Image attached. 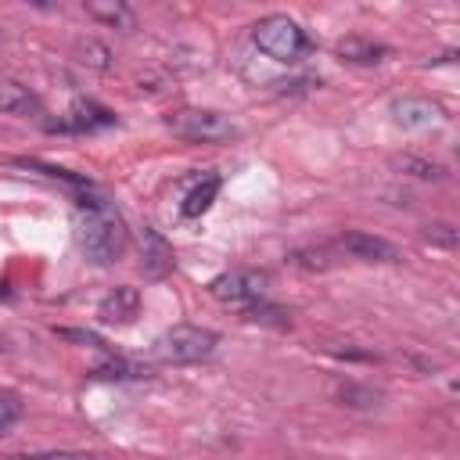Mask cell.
<instances>
[{"instance_id":"1","label":"cell","mask_w":460,"mask_h":460,"mask_svg":"<svg viewBox=\"0 0 460 460\" xmlns=\"http://www.w3.org/2000/svg\"><path fill=\"white\" fill-rule=\"evenodd\" d=\"M75 241H79V252L97 262V266H108L115 259H122L126 244H129V230L122 223V216L101 198V201H90V205H79V216H75Z\"/></svg>"},{"instance_id":"2","label":"cell","mask_w":460,"mask_h":460,"mask_svg":"<svg viewBox=\"0 0 460 460\" xmlns=\"http://www.w3.org/2000/svg\"><path fill=\"white\" fill-rule=\"evenodd\" d=\"M252 40H255V47L266 58H273L280 65H295V61H302L313 50V40L305 36V29L295 18H288V14H266V18H259L252 25Z\"/></svg>"},{"instance_id":"3","label":"cell","mask_w":460,"mask_h":460,"mask_svg":"<svg viewBox=\"0 0 460 460\" xmlns=\"http://www.w3.org/2000/svg\"><path fill=\"white\" fill-rule=\"evenodd\" d=\"M165 126L172 129V137L190 140V144H223L234 140L241 129L230 115L212 111V108H180L165 115Z\"/></svg>"},{"instance_id":"4","label":"cell","mask_w":460,"mask_h":460,"mask_svg":"<svg viewBox=\"0 0 460 460\" xmlns=\"http://www.w3.org/2000/svg\"><path fill=\"white\" fill-rule=\"evenodd\" d=\"M219 345V334L198 323H176L169 327L158 341H155V356L162 363H198L205 356H212Z\"/></svg>"},{"instance_id":"5","label":"cell","mask_w":460,"mask_h":460,"mask_svg":"<svg viewBox=\"0 0 460 460\" xmlns=\"http://www.w3.org/2000/svg\"><path fill=\"white\" fill-rule=\"evenodd\" d=\"M266 284H270V277H266L262 270L237 266V270L219 273V277L208 284V291H212V298H219V302H226V305H244V302L262 298Z\"/></svg>"},{"instance_id":"6","label":"cell","mask_w":460,"mask_h":460,"mask_svg":"<svg viewBox=\"0 0 460 460\" xmlns=\"http://www.w3.org/2000/svg\"><path fill=\"white\" fill-rule=\"evenodd\" d=\"M392 122L402 129H431L446 122V108L431 97H395L392 101Z\"/></svg>"},{"instance_id":"7","label":"cell","mask_w":460,"mask_h":460,"mask_svg":"<svg viewBox=\"0 0 460 460\" xmlns=\"http://www.w3.org/2000/svg\"><path fill=\"white\" fill-rule=\"evenodd\" d=\"M104 126H115V111L97 104V101H75L65 119H58L50 129H61V133H93V129H104Z\"/></svg>"},{"instance_id":"8","label":"cell","mask_w":460,"mask_h":460,"mask_svg":"<svg viewBox=\"0 0 460 460\" xmlns=\"http://www.w3.org/2000/svg\"><path fill=\"white\" fill-rule=\"evenodd\" d=\"M172 266H176L172 244L155 226H144V234H140V270H144V277L162 280V277L172 273Z\"/></svg>"},{"instance_id":"9","label":"cell","mask_w":460,"mask_h":460,"mask_svg":"<svg viewBox=\"0 0 460 460\" xmlns=\"http://www.w3.org/2000/svg\"><path fill=\"white\" fill-rule=\"evenodd\" d=\"M338 248L349 252L352 259H363V262H399V248L385 237H374V234H363V230H349L338 237Z\"/></svg>"},{"instance_id":"10","label":"cell","mask_w":460,"mask_h":460,"mask_svg":"<svg viewBox=\"0 0 460 460\" xmlns=\"http://www.w3.org/2000/svg\"><path fill=\"white\" fill-rule=\"evenodd\" d=\"M97 316H101L104 323H133V320L140 316V291L129 288V284L111 288V291L101 298Z\"/></svg>"},{"instance_id":"11","label":"cell","mask_w":460,"mask_h":460,"mask_svg":"<svg viewBox=\"0 0 460 460\" xmlns=\"http://www.w3.org/2000/svg\"><path fill=\"white\" fill-rule=\"evenodd\" d=\"M83 7H86V14H90L93 22H101V25H111V29H119V32H133V29H137V14L129 11L126 0H83Z\"/></svg>"},{"instance_id":"12","label":"cell","mask_w":460,"mask_h":460,"mask_svg":"<svg viewBox=\"0 0 460 460\" xmlns=\"http://www.w3.org/2000/svg\"><path fill=\"white\" fill-rule=\"evenodd\" d=\"M334 54L349 65H377L388 54V47L377 43V40H367V36H341L334 43Z\"/></svg>"},{"instance_id":"13","label":"cell","mask_w":460,"mask_h":460,"mask_svg":"<svg viewBox=\"0 0 460 460\" xmlns=\"http://www.w3.org/2000/svg\"><path fill=\"white\" fill-rule=\"evenodd\" d=\"M0 111L4 115H40V97L18 79H0Z\"/></svg>"},{"instance_id":"14","label":"cell","mask_w":460,"mask_h":460,"mask_svg":"<svg viewBox=\"0 0 460 460\" xmlns=\"http://www.w3.org/2000/svg\"><path fill=\"white\" fill-rule=\"evenodd\" d=\"M219 187H223V180H219L216 172H208L205 180H198V183H194V187L187 190V198H183L180 212H183L187 219H198V216H205V212L212 208V201H216Z\"/></svg>"},{"instance_id":"15","label":"cell","mask_w":460,"mask_h":460,"mask_svg":"<svg viewBox=\"0 0 460 460\" xmlns=\"http://www.w3.org/2000/svg\"><path fill=\"white\" fill-rule=\"evenodd\" d=\"M147 374H151L147 367H140L126 356H108L104 363H97L90 370V377H104V381H137V377H147Z\"/></svg>"},{"instance_id":"16","label":"cell","mask_w":460,"mask_h":460,"mask_svg":"<svg viewBox=\"0 0 460 460\" xmlns=\"http://www.w3.org/2000/svg\"><path fill=\"white\" fill-rule=\"evenodd\" d=\"M334 399H341V406H352V410H374L381 402V392L356 385V381H341L334 385Z\"/></svg>"},{"instance_id":"17","label":"cell","mask_w":460,"mask_h":460,"mask_svg":"<svg viewBox=\"0 0 460 460\" xmlns=\"http://www.w3.org/2000/svg\"><path fill=\"white\" fill-rule=\"evenodd\" d=\"M75 61H79V65H86V68L108 72V68H111V50H108L101 40L86 36V40H79V43H75Z\"/></svg>"},{"instance_id":"18","label":"cell","mask_w":460,"mask_h":460,"mask_svg":"<svg viewBox=\"0 0 460 460\" xmlns=\"http://www.w3.org/2000/svg\"><path fill=\"white\" fill-rule=\"evenodd\" d=\"M399 172H406V176H417V180H442L446 176V169L438 165V162H428V158H417V155H402V158H395L392 162Z\"/></svg>"},{"instance_id":"19","label":"cell","mask_w":460,"mask_h":460,"mask_svg":"<svg viewBox=\"0 0 460 460\" xmlns=\"http://www.w3.org/2000/svg\"><path fill=\"white\" fill-rule=\"evenodd\" d=\"M22 395L14 388H0V435H7L22 420Z\"/></svg>"},{"instance_id":"20","label":"cell","mask_w":460,"mask_h":460,"mask_svg":"<svg viewBox=\"0 0 460 460\" xmlns=\"http://www.w3.org/2000/svg\"><path fill=\"white\" fill-rule=\"evenodd\" d=\"M295 266H302V270H327L331 266V252L327 248H298V252H291L288 255Z\"/></svg>"},{"instance_id":"21","label":"cell","mask_w":460,"mask_h":460,"mask_svg":"<svg viewBox=\"0 0 460 460\" xmlns=\"http://www.w3.org/2000/svg\"><path fill=\"white\" fill-rule=\"evenodd\" d=\"M424 241L442 244V248H456V230L449 223H431V226H424Z\"/></svg>"},{"instance_id":"22","label":"cell","mask_w":460,"mask_h":460,"mask_svg":"<svg viewBox=\"0 0 460 460\" xmlns=\"http://www.w3.org/2000/svg\"><path fill=\"white\" fill-rule=\"evenodd\" d=\"M54 334H58V338H68V341H79V345H93V349H108V345H104V338H101V334H93V331H75V327H58Z\"/></svg>"},{"instance_id":"23","label":"cell","mask_w":460,"mask_h":460,"mask_svg":"<svg viewBox=\"0 0 460 460\" xmlns=\"http://www.w3.org/2000/svg\"><path fill=\"white\" fill-rule=\"evenodd\" d=\"M29 4H36V7H50V0H29Z\"/></svg>"},{"instance_id":"24","label":"cell","mask_w":460,"mask_h":460,"mask_svg":"<svg viewBox=\"0 0 460 460\" xmlns=\"http://www.w3.org/2000/svg\"><path fill=\"white\" fill-rule=\"evenodd\" d=\"M0 349H7V341H4V338H0Z\"/></svg>"}]
</instances>
